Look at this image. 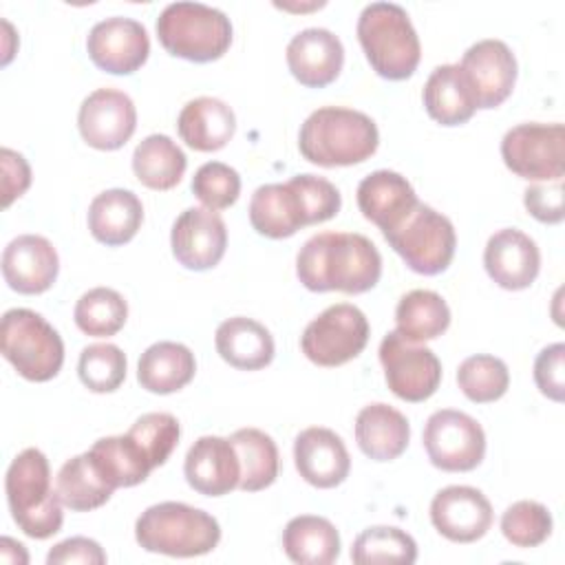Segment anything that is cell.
I'll list each match as a JSON object with an SVG mask.
<instances>
[{"mask_svg": "<svg viewBox=\"0 0 565 565\" xmlns=\"http://www.w3.org/2000/svg\"><path fill=\"white\" fill-rule=\"evenodd\" d=\"M188 168L183 150L168 135H148L132 152V172L150 190H172Z\"/></svg>", "mask_w": 565, "mask_h": 565, "instance_id": "d6a6232c", "label": "cell"}, {"mask_svg": "<svg viewBox=\"0 0 565 565\" xmlns=\"http://www.w3.org/2000/svg\"><path fill=\"white\" fill-rule=\"evenodd\" d=\"M338 188L316 174H296L287 183L256 188L249 201V223L267 238H289L300 227L324 223L340 212Z\"/></svg>", "mask_w": 565, "mask_h": 565, "instance_id": "7a4b0ae2", "label": "cell"}, {"mask_svg": "<svg viewBox=\"0 0 565 565\" xmlns=\"http://www.w3.org/2000/svg\"><path fill=\"white\" fill-rule=\"evenodd\" d=\"M128 435L139 444L150 466H163L179 444L181 426L170 413H146L130 428Z\"/></svg>", "mask_w": 565, "mask_h": 565, "instance_id": "b9f144b4", "label": "cell"}, {"mask_svg": "<svg viewBox=\"0 0 565 565\" xmlns=\"http://www.w3.org/2000/svg\"><path fill=\"white\" fill-rule=\"evenodd\" d=\"M296 274L309 291L364 294L382 276V256L362 234L320 232L300 247Z\"/></svg>", "mask_w": 565, "mask_h": 565, "instance_id": "6da1fadb", "label": "cell"}, {"mask_svg": "<svg viewBox=\"0 0 565 565\" xmlns=\"http://www.w3.org/2000/svg\"><path fill=\"white\" fill-rule=\"evenodd\" d=\"M525 210L541 223H561L565 216L563 210V179L534 183L523 192Z\"/></svg>", "mask_w": 565, "mask_h": 565, "instance_id": "f6af8a7d", "label": "cell"}, {"mask_svg": "<svg viewBox=\"0 0 565 565\" xmlns=\"http://www.w3.org/2000/svg\"><path fill=\"white\" fill-rule=\"evenodd\" d=\"M135 539L146 552L192 558L218 545L221 525L205 510L179 501H163L139 514Z\"/></svg>", "mask_w": 565, "mask_h": 565, "instance_id": "8992f818", "label": "cell"}, {"mask_svg": "<svg viewBox=\"0 0 565 565\" xmlns=\"http://www.w3.org/2000/svg\"><path fill=\"white\" fill-rule=\"evenodd\" d=\"M411 439L408 419L393 406L375 402L364 406L355 417V441L373 461L397 459Z\"/></svg>", "mask_w": 565, "mask_h": 565, "instance_id": "4316f807", "label": "cell"}, {"mask_svg": "<svg viewBox=\"0 0 565 565\" xmlns=\"http://www.w3.org/2000/svg\"><path fill=\"white\" fill-rule=\"evenodd\" d=\"M351 561L358 565H411L417 561V543L395 525H373L360 532L353 541Z\"/></svg>", "mask_w": 565, "mask_h": 565, "instance_id": "74e56055", "label": "cell"}, {"mask_svg": "<svg viewBox=\"0 0 565 565\" xmlns=\"http://www.w3.org/2000/svg\"><path fill=\"white\" fill-rule=\"evenodd\" d=\"M384 238L413 271L424 276L446 271L457 247L450 218L424 203L397 230L384 234Z\"/></svg>", "mask_w": 565, "mask_h": 565, "instance_id": "9c48e42d", "label": "cell"}, {"mask_svg": "<svg viewBox=\"0 0 565 565\" xmlns=\"http://www.w3.org/2000/svg\"><path fill=\"white\" fill-rule=\"evenodd\" d=\"M494 519L486 494L472 486L441 488L430 501L433 527L452 543H475L490 530Z\"/></svg>", "mask_w": 565, "mask_h": 565, "instance_id": "ac0fdd59", "label": "cell"}, {"mask_svg": "<svg viewBox=\"0 0 565 565\" xmlns=\"http://www.w3.org/2000/svg\"><path fill=\"white\" fill-rule=\"evenodd\" d=\"M282 550L294 563L329 565L340 556V534L329 519L300 514L285 525Z\"/></svg>", "mask_w": 565, "mask_h": 565, "instance_id": "4dcf8cb0", "label": "cell"}, {"mask_svg": "<svg viewBox=\"0 0 565 565\" xmlns=\"http://www.w3.org/2000/svg\"><path fill=\"white\" fill-rule=\"evenodd\" d=\"M214 347L230 366L241 371L265 369L276 353L269 329L245 316L223 320L214 333Z\"/></svg>", "mask_w": 565, "mask_h": 565, "instance_id": "484cf974", "label": "cell"}, {"mask_svg": "<svg viewBox=\"0 0 565 565\" xmlns=\"http://www.w3.org/2000/svg\"><path fill=\"white\" fill-rule=\"evenodd\" d=\"M501 157L521 179L558 181L565 172V128L563 124H519L503 135Z\"/></svg>", "mask_w": 565, "mask_h": 565, "instance_id": "8fae6325", "label": "cell"}, {"mask_svg": "<svg viewBox=\"0 0 565 565\" xmlns=\"http://www.w3.org/2000/svg\"><path fill=\"white\" fill-rule=\"evenodd\" d=\"M0 349L7 362L29 382L53 380L64 364L60 333L33 309H9L0 322Z\"/></svg>", "mask_w": 565, "mask_h": 565, "instance_id": "ba28073f", "label": "cell"}, {"mask_svg": "<svg viewBox=\"0 0 565 565\" xmlns=\"http://www.w3.org/2000/svg\"><path fill=\"white\" fill-rule=\"evenodd\" d=\"M380 362L388 388L404 402H424L439 388V358L428 347L404 340L397 331L384 335L380 344Z\"/></svg>", "mask_w": 565, "mask_h": 565, "instance_id": "4fadbf2b", "label": "cell"}, {"mask_svg": "<svg viewBox=\"0 0 565 565\" xmlns=\"http://www.w3.org/2000/svg\"><path fill=\"white\" fill-rule=\"evenodd\" d=\"M344 64V46L329 29L311 26L296 33L287 44V66L307 88L331 84Z\"/></svg>", "mask_w": 565, "mask_h": 565, "instance_id": "603a6c76", "label": "cell"}, {"mask_svg": "<svg viewBox=\"0 0 565 565\" xmlns=\"http://www.w3.org/2000/svg\"><path fill=\"white\" fill-rule=\"evenodd\" d=\"M422 99L428 117L441 126L466 124L477 110L459 64H441L433 68L424 84Z\"/></svg>", "mask_w": 565, "mask_h": 565, "instance_id": "f546056e", "label": "cell"}, {"mask_svg": "<svg viewBox=\"0 0 565 565\" xmlns=\"http://www.w3.org/2000/svg\"><path fill=\"white\" fill-rule=\"evenodd\" d=\"M417 205L419 201L413 185L399 172L375 170L358 185V207L382 234L397 230Z\"/></svg>", "mask_w": 565, "mask_h": 565, "instance_id": "cb8c5ba5", "label": "cell"}, {"mask_svg": "<svg viewBox=\"0 0 565 565\" xmlns=\"http://www.w3.org/2000/svg\"><path fill=\"white\" fill-rule=\"evenodd\" d=\"M483 267L488 276L503 289H527L541 269V252L525 232L505 227L494 232L483 249Z\"/></svg>", "mask_w": 565, "mask_h": 565, "instance_id": "d6986e66", "label": "cell"}, {"mask_svg": "<svg viewBox=\"0 0 565 565\" xmlns=\"http://www.w3.org/2000/svg\"><path fill=\"white\" fill-rule=\"evenodd\" d=\"M192 194L207 210H227L241 194V177L223 161H207L192 177Z\"/></svg>", "mask_w": 565, "mask_h": 565, "instance_id": "7bdbcfd3", "label": "cell"}, {"mask_svg": "<svg viewBox=\"0 0 565 565\" xmlns=\"http://www.w3.org/2000/svg\"><path fill=\"white\" fill-rule=\"evenodd\" d=\"M179 137L199 152H214L227 146L236 130L234 110L216 97L190 99L177 119Z\"/></svg>", "mask_w": 565, "mask_h": 565, "instance_id": "83f0119b", "label": "cell"}, {"mask_svg": "<svg viewBox=\"0 0 565 565\" xmlns=\"http://www.w3.org/2000/svg\"><path fill=\"white\" fill-rule=\"evenodd\" d=\"M172 256L192 271H205L221 263L227 247L225 221L207 207H188L170 232Z\"/></svg>", "mask_w": 565, "mask_h": 565, "instance_id": "e0dca14e", "label": "cell"}, {"mask_svg": "<svg viewBox=\"0 0 565 565\" xmlns=\"http://www.w3.org/2000/svg\"><path fill=\"white\" fill-rule=\"evenodd\" d=\"M60 271V258L53 243L38 234L15 236L2 252L4 282L26 296L51 289Z\"/></svg>", "mask_w": 565, "mask_h": 565, "instance_id": "ffe728a7", "label": "cell"}, {"mask_svg": "<svg viewBox=\"0 0 565 565\" xmlns=\"http://www.w3.org/2000/svg\"><path fill=\"white\" fill-rule=\"evenodd\" d=\"M86 452L104 481L115 490L146 481L152 470L148 457L128 433L102 437Z\"/></svg>", "mask_w": 565, "mask_h": 565, "instance_id": "1f68e13d", "label": "cell"}, {"mask_svg": "<svg viewBox=\"0 0 565 565\" xmlns=\"http://www.w3.org/2000/svg\"><path fill=\"white\" fill-rule=\"evenodd\" d=\"M86 51L97 68L113 75H130L146 64L150 40L141 22L115 15L90 29Z\"/></svg>", "mask_w": 565, "mask_h": 565, "instance_id": "9a60e30c", "label": "cell"}, {"mask_svg": "<svg viewBox=\"0 0 565 565\" xmlns=\"http://www.w3.org/2000/svg\"><path fill=\"white\" fill-rule=\"evenodd\" d=\"M126 366V355L117 344L97 342L82 349L77 373L88 391L113 393L124 384Z\"/></svg>", "mask_w": 565, "mask_h": 565, "instance_id": "ab89813d", "label": "cell"}, {"mask_svg": "<svg viewBox=\"0 0 565 565\" xmlns=\"http://www.w3.org/2000/svg\"><path fill=\"white\" fill-rule=\"evenodd\" d=\"M298 475L313 488H335L351 470V457L340 435L324 426L305 428L294 441Z\"/></svg>", "mask_w": 565, "mask_h": 565, "instance_id": "44dd1931", "label": "cell"}, {"mask_svg": "<svg viewBox=\"0 0 565 565\" xmlns=\"http://www.w3.org/2000/svg\"><path fill=\"white\" fill-rule=\"evenodd\" d=\"M196 373L194 353L172 340H161L150 344L137 364V382L148 393L170 395L181 391L192 382Z\"/></svg>", "mask_w": 565, "mask_h": 565, "instance_id": "f1b7e54d", "label": "cell"}, {"mask_svg": "<svg viewBox=\"0 0 565 565\" xmlns=\"http://www.w3.org/2000/svg\"><path fill=\"white\" fill-rule=\"evenodd\" d=\"M397 333L408 342H426L439 338L450 324L446 300L430 289H413L404 294L395 309Z\"/></svg>", "mask_w": 565, "mask_h": 565, "instance_id": "836d02e7", "label": "cell"}, {"mask_svg": "<svg viewBox=\"0 0 565 565\" xmlns=\"http://www.w3.org/2000/svg\"><path fill=\"white\" fill-rule=\"evenodd\" d=\"M457 384L470 402L490 404L505 395L510 386V371L501 358L477 353L459 364Z\"/></svg>", "mask_w": 565, "mask_h": 565, "instance_id": "f35d334b", "label": "cell"}, {"mask_svg": "<svg viewBox=\"0 0 565 565\" xmlns=\"http://www.w3.org/2000/svg\"><path fill=\"white\" fill-rule=\"evenodd\" d=\"M161 46L190 62H214L232 44L230 18L203 2H172L157 18Z\"/></svg>", "mask_w": 565, "mask_h": 565, "instance_id": "52a82bcc", "label": "cell"}, {"mask_svg": "<svg viewBox=\"0 0 565 565\" xmlns=\"http://www.w3.org/2000/svg\"><path fill=\"white\" fill-rule=\"evenodd\" d=\"M358 40L371 68L391 82L415 73L422 44L406 13L395 2H371L358 18Z\"/></svg>", "mask_w": 565, "mask_h": 565, "instance_id": "5b68a950", "label": "cell"}, {"mask_svg": "<svg viewBox=\"0 0 565 565\" xmlns=\"http://www.w3.org/2000/svg\"><path fill=\"white\" fill-rule=\"evenodd\" d=\"M430 463L446 472L475 470L486 455V433L468 413L455 408L435 411L422 435Z\"/></svg>", "mask_w": 565, "mask_h": 565, "instance_id": "7c38bea8", "label": "cell"}, {"mask_svg": "<svg viewBox=\"0 0 565 565\" xmlns=\"http://www.w3.org/2000/svg\"><path fill=\"white\" fill-rule=\"evenodd\" d=\"M46 563L49 565H66V563L102 565L106 563V554L97 541L86 536H71L49 550Z\"/></svg>", "mask_w": 565, "mask_h": 565, "instance_id": "bcb514c9", "label": "cell"}, {"mask_svg": "<svg viewBox=\"0 0 565 565\" xmlns=\"http://www.w3.org/2000/svg\"><path fill=\"white\" fill-rule=\"evenodd\" d=\"M73 318L82 333L93 338H110L124 329L128 305L119 291L110 287H95L79 296Z\"/></svg>", "mask_w": 565, "mask_h": 565, "instance_id": "8d00e7d4", "label": "cell"}, {"mask_svg": "<svg viewBox=\"0 0 565 565\" xmlns=\"http://www.w3.org/2000/svg\"><path fill=\"white\" fill-rule=\"evenodd\" d=\"M143 223L139 196L124 188H110L97 194L88 207V230L95 241L119 247L135 238Z\"/></svg>", "mask_w": 565, "mask_h": 565, "instance_id": "d4e9b609", "label": "cell"}, {"mask_svg": "<svg viewBox=\"0 0 565 565\" xmlns=\"http://www.w3.org/2000/svg\"><path fill=\"white\" fill-rule=\"evenodd\" d=\"M55 490L62 505L73 512H90L95 508H102L115 492V488L104 481L88 452L68 459L60 468Z\"/></svg>", "mask_w": 565, "mask_h": 565, "instance_id": "d590c367", "label": "cell"}, {"mask_svg": "<svg viewBox=\"0 0 565 565\" xmlns=\"http://www.w3.org/2000/svg\"><path fill=\"white\" fill-rule=\"evenodd\" d=\"M477 108L501 106L516 82V57L501 40L488 38L475 42L459 64Z\"/></svg>", "mask_w": 565, "mask_h": 565, "instance_id": "5bb4252c", "label": "cell"}, {"mask_svg": "<svg viewBox=\"0 0 565 565\" xmlns=\"http://www.w3.org/2000/svg\"><path fill=\"white\" fill-rule=\"evenodd\" d=\"M534 382L539 391L554 399H565V344L556 342L545 347L534 360Z\"/></svg>", "mask_w": 565, "mask_h": 565, "instance_id": "ee69618b", "label": "cell"}, {"mask_svg": "<svg viewBox=\"0 0 565 565\" xmlns=\"http://www.w3.org/2000/svg\"><path fill=\"white\" fill-rule=\"evenodd\" d=\"M183 472L190 488L199 494L223 497L238 488L241 461L230 437L205 435L190 446Z\"/></svg>", "mask_w": 565, "mask_h": 565, "instance_id": "7402d4cb", "label": "cell"}, {"mask_svg": "<svg viewBox=\"0 0 565 565\" xmlns=\"http://www.w3.org/2000/svg\"><path fill=\"white\" fill-rule=\"evenodd\" d=\"M380 143L375 121L360 110L322 106L300 126V154L322 168L355 166L366 161Z\"/></svg>", "mask_w": 565, "mask_h": 565, "instance_id": "3957f363", "label": "cell"}, {"mask_svg": "<svg viewBox=\"0 0 565 565\" xmlns=\"http://www.w3.org/2000/svg\"><path fill=\"white\" fill-rule=\"evenodd\" d=\"M4 490L15 525L31 539H49L64 523L62 501L51 488L49 459L38 448H24L11 461Z\"/></svg>", "mask_w": 565, "mask_h": 565, "instance_id": "277c9868", "label": "cell"}, {"mask_svg": "<svg viewBox=\"0 0 565 565\" xmlns=\"http://www.w3.org/2000/svg\"><path fill=\"white\" fill-rule=\"evenodd\" d=\"M552 514L539 501H516L501 514V532L514 547H536L552 534Z\"/></svg>", "mask_w": 565, "mask_h": 565, "instance_id": "60d3db41", "label": "cell"}, {"mask_svg": "<svg viewBox=\"0 0 565 565\" xmlns=\"http://www.w3.org/2000/svg\"><path fill=\"white\" fill-rule=\"evenodd\" d=\"M77 128L90 148L117 150L137 128L135 104L124 90L97 88L82 102Z\"/></svg>", "mask_w": 565, "mask_h": 565, "instance_id": "2e32d148", "label": "cell"}, {"mask_svg": "<svg viewBox=\"0 0 565 565\" xmlns=\"http://www.w3.org/2000/svg\"><path fill=\"white\" fill-rule=\"evenodd\" d=\"M230 441L234 444L241 461L238 488L243 492H258L269 488L280 470L276 441L258 428H238L230 435Z\"/></svg>", "mask_w": 565, "mask_h": 565, "instance_id": "e575fe53", "label": "cell"}, {"mask_svg": "<svg viewBox=\"0 0 565 565\" xmlns=\"http://www.w3.org/2000/svg\"><path fill=\"white\" fill-rule=\"evenodd\" d=\"M0 159H2V205L9 207L31 185V168L26 159L11 148H2Z\"/></svg>", "mask_w": 565, "mask_h": 565, "instance_id": "7dc6e473", "label": "cell"}, {"mask_svg": "<svg viewBox=\"0 0 565 565\" xmlns=\"http://www.w3.org/2000/svg\"><path fill=\"white\" fill-rule=\"evenodd\" d=\"M366 316L349 302L327 307L316 316L300 335V349L318 366H342L358 358L369 342Z\"/></svg>", "mask_w": 565, "mask_h": 565, "instance_id": "30bf717a", "label": "cell"}]
</instances>
